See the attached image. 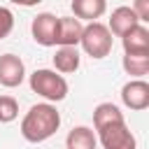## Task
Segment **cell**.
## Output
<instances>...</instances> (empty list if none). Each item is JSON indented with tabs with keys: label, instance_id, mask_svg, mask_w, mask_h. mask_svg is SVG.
<instances>
[{
	"label": "cell",
	"instance_id": "6da1fadb",
	"mask_svg": "<svg viewBox=\"0 0 149 149\" xmlns=\"http://www.w3.org/2000/svg\"><path fill=\"white\" fill-rule=\"evenodd\" d=\"M58 128H61V112L51 102L33 105L21 119V135L26 142H33V144L47 142L49 137L56 135Z\"/></svg>",
	"mask_w": 149,
	"mask_h": 149
},
{
	"label": "cell",
	"instance_id": "7a4b0ae2",
	"mask_svg": "<svg viewBox=\"0 0 149 149\" xmlns=\"http://www.w3.org/2000/svg\"><path fill=\"white\" fill-rule=\"evenodd\" d=\"M28 84H30V91L37 93L40 98H44V102H61L68 98V81L63 74H58L56 70H49V68H40L35 70L30 77H28Z\"/></svg>",
	"mask_w": 149,
	"mask_h": 149
},
{
	"label": "cell",
	"instance_id": "3957f363",
	"mask_svg": "<svg viewBox=\"0 0 149 149\" xmlns=\"http://www.w3.org/2000/svg\"><path fill=\"white\" fill-rule=\"evenodd\" d=\"M79 47L84 49L86 56L100 61V58L109 56V51H112V47H114V37H112V33L107 30L105 23L93 21V23H86V26H84Z\"/></svg>",
	"mask_w": 149,
	"mask_h": 149
},
{
	"label": "cell",
	"instance_id": "277c9868",
	"mask_svg": "<svg viewBox=\"0 0 149 149\" xmlns=\"http://www.w3.org/2000/svg\"><path fill=\"white\" fill-rule=\"evenodd\" d=\"M95 137L102 144V149H137V140L126 126V121L95 130Z\"/></svg>",
	"mask_w": 149,
	"mask_h": 149
},
{
	"label": "cell",
	"instance_id": "5b68a950",
	"mask_svg": "<svg viewBox=\"0 0 149 149\" xmlns=\"http://www.w3.org/2000/svg\"><path fill=\"white\" fill-rule=\"evenodd\" d=\"M58 33V16L51 12H40L30 23V35L40 47H56Z\"/></svg>",
	"mask_w": 149,
	"mask_h": 149
},
{
	"label": "cell",
	"instance_id": "8992f818",
	"mask_svg": "<svg viewBox=\"0 0 149 149\" xmlns=\"http://www.w3.org/2000/svg\"><path fill=\"white\" fill-rule=\"evenodd\" d=\"M121 102L135 112L147 109L149 107V84L144 79H128L121 86Z\"/></svg>",
	"mask_w": 149,
	"mask_h": 149
},
{
	"label": "cell",
	"instance_id": "52a82bcc",
	"mask_svg": "<svg viewBox=\"0 0 149 149\" xmlns=\"http://www.w3.org/2000/svg\"><path fill=\"white\" fill-rule=\"evenodd\" d=\"M26 79V65L21 56L16 54H2L0 56V84L5 88H16Z\"/></svg>",
	"mask_w": 149,
	"mask_h": 149
},
{
	"label": "cell",
	"instance_id": "ba28073f",
	"mask_svg": "<svg viewBox=\"0 0 149 149\" xmlns=\"http://www.w3.org/2000/svg\"><path fill=\"white\" fill-rule=\"evenodd\" d=\"M121 47L128 56H149V28L144 23L135 26L130 33L121 37Z\"/></svg>",
	"mask_w": 149,
	"mask_h": 149
},
{
	"label": "cell",
	"instance_id": "9c48e42d",
	"mask_svg": "<svg viewBox=\"0 0 149 149\" xmlns=\"http://www.w3.org/2000/svg\"><path fill=\"white\" fill-rule=\"evenodd\" d=\"M105 26H107V30H109L112 35L123 37V35L130 33L135 26H140V21H137L135 12H133L128 5H121V7L112 9V14H109V23H105Z\"/></svg>",
	"mask_w": 149,
	"mask_h": 149
},
{
	"label": "cell",
	"instance_id": "30bf717a",
	"mask_svg": "<svg viewBox=\"0 0 149 149\" xmlns=\"http://www.w3.org/2000/svg\"><path fill=\"white\" fill-rule=\"evenodd\" d=\"M84 23L74 16H58V33H56V47H79Z\"/></svg>",
	"mask_w": 149,
	"mask_h": 149
},
{
	"label": "cell",
	"instance_id": "8fae6325",
	"mask_svg": "<svg viewBox=\"0 0 149 149\" xmlns=\"http://www.w3.org/2000/svg\"><path fill=\"white\" fill-rule=\"evenodd\" d=\"M79 63H81V56H79L77 47H58L56 54H54V70L58 74H72V72H77Z\"/></svg>",
	"mask_w": 149,
	"mask_h": 149
},
{
	"label": "cell",
	"instance_id": "7c38bea8",
	"mask_svg": "<svg viewBox=\"0 0 149 149\" xmlns=\"http://www.w3.org/2000/svg\"><path fill=\"white\" fill-rule=\"evenodd\" d=\"M72 16L79 21H88L93 23L95 19H100L107 12V2L105 0H72Z\"/></svg>",
	"mask_w": 149,
	"mask_h": 149
},
{
	"label": "cell",
	"instance_id": "4fadbf2b",
	"mask_svg": "<svg viewBox=\"0 0 149 149\" xmlns=\"http://www.w3.org/2000/svg\"><path fill=\"white\" fill-rule=\"evenodd\" d=\"M123 112L119 109V105L114 102H100L95 105L93 109V128L100 130V128H107V126H114V123H123ZM93 130V133H95Z\"/></svg>",
	"mask_w": 149,
	"mask_h": 149
},
{
	"label": "cell",
	"instance_id": "5bb4252c",
	"mask_svg": "<svg viewBox=\"0 0 149 149\" xmlns=\"http://www.w3.org/2000/svg\"><path fill=\"white\" fill-rule=\"evenodd\" d=\"M98 137L88 126H74L65 137V149H95Z\"/></svg>",
	"mask_w": 149,
	"mask_h": 149
},
{
	"label": "cell",
	"instance_id": "9a60e30c",
	"mask_svg": "<svg viewBox=\"0 0 149 149\" xmlns=\"http://www.w3.org/2000/svg\"><path fill=\"white\" fill-rule=\"evenodd\" d=\"M121 65H123L126 74H130L133 79H142L149 72V56H128V54H123Z\"/></svg>",
	"mask_w": 149,
	"mask_h": 149
},
{
	"label": "cell",
	"instance_id": "2e32d148",
	"mask_svg": "<svg viewBox=\"0 0 149 149\" xmlns=\"http://www.w3.org/2000/svg\"><path fill=\"white\" fill-rule=\"evenodd\" d=\"M19 116V102L12 95H0V123H12Z\"/></svg>",
	"mask_w": 149,
	"mask_h": 149
},
{
	"label": "cell",
	"instance_id": "e0dca14e",
	"mask_svg": "<svg viewBox=\"0 0 149 149\" xmlns=\"http://www.w3.org/2000/svg\"><path fill=\"white\" fill-rule=\"evenodd\" d=\"M14 28V14L9 7H2L0 5V40H5Z\"/></svg>",
	"mask_w": 149,
	"mask_h": 149
},
{
	"label": "cell",
	"instance_id": "ac0fdd59",
	"mask_svg": "<svg viewBox=\"0 0 149 149\" xmlns=\"http://www.w3.org/2000/svg\"><path fill=\"white\" fill-rule=\"evenodd\" d=\"M130 9L135 12V16H137L140 23L149 21V2H147V0H135V5H133Z\"/></svg>",
	"mask_w": 149,
	"mask_h": 149
}]
</instances>
